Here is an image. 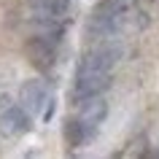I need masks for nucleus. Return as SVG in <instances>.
<instances>
[{
  "instance_id": "nucleus-1",
  "label": "nucleus",
  "mask_w": 159,
  "mask_h": 159,
  "mask_svg": "<svg viewBox=\"0 0 159 159\" xmlns=\"http://www.w3.org/2000/svg\"><path fill=\"white\" fill-rule=\"evenodd\" d=\"M127 16H129L127 8H119L111 0H102L100 6L92 11L89 22H86V33H89V38H97V41H102V38H116L119 30L127 25Z\"/></svg>"
},
{
  "instance_id": "nucleus-11",
  "label": "nucleus",
  "mask_w": 159,
  "mask_h": 159,
  "mask_svg": "<svg viewBox=\"0 0 159 159\" xmlns=\"http://www.w3.org/2000/svg\"><path fill=\"white\" fill-rule=\"evenodd\" d=\"M157 157H159V148H157Z\"/></svg>"
},
{
  "instance_id": "nucleus-10",
  "label": "nucleus",
  "mask_w": 159,
  "mask_h": 159,
  "mask_svg": "<svg viewBox=\"0 0 159 159\" xmlns=\"http://www.w3.org/2000/svg\"><path fill=\"white\" fill-rule=\"evenodd\" d=\"M111 3H113V6H119V8H127V11H129L135 0H111Z\"/></svg>"
},
{
  "instance_id": "nucleus-2",
  "label": "nucleus",
  "mask_w": 159,
  "mask_h": 159,
  "mask_svg": "<svg viewBox=\"0 0 159 159\" xmlns=\"http://www.w3.org/2000/svg\"><path fill=\"white\" fill-rule=\"evenodd\" d=\"M121 54H124V46L116 38H102L97 46L84 51V57L78 62V73H92V70L111 73V67L121 59Z\"/></svg>"
},
{
  "instance_id": "nucleus-9",
  "label": "nucleus",
  "mask_w": 159,
  "mask_h": 159,
  "mask_svg": "<svg viewBox=\"0 0 159 159\" xmlns=\"http://www.w3.org/2000/svg\"><path fill=\"white\" fill-rule=\"evenodd\" d=\"M89 138H92V135H89V129H86L78 119H67V121H65V140H67V146H70V148L84 146Z\"/></svg>"
},
{
  "instance_id": "nucleus-7",
  "label": "nucleus",
  "mask_w": 159,
  "mask_h": 159,
  "mask_svg": "<svg viewBox=\"0 0 159 159\" xmlns=\"http://www.w3.org/2000/svg\"><path fill=\"white\" fill-rule=\"evenodd\" d=\"M19 105L30 116H35L46 105V84H43L41 78H30V81L22 84V89H19Z\"/></svg>"
},
{
  "instance_id": "nucleus-6",
  "label": "nucleus",
  "mask_w": 159,
  "mask_h": 159,
  "mask_svg": "<svg viewBox=\"0 0 159 159\" xmlns=\"http://www.w3.org/2000/svg\"><path fill=\"white\" fill-rule=\"evenodd\" d=\"M27 129H30V113L22 105H8L6 111H0V132L6 138H16Z\"/></svg>"
},
{
  "instance_id": "nucleus-5",
  "label": "nucleus",
  "mask_w": 159,
  "mask_h": 159,
  "mask_svg": "<svg viewBox=\"0 0 159 159\" xmlns=\"http://www.w3.org/2000/svg\"><path fill=\"white\" fill-rule=\"evenodd\" d=\"M70 0H30V19H54L67 22Z\"/></svg>"
},
{
  "instance_id": "nucleus-4",
  "label": "nucleus",
  "mask_w": 159,
  "mask_h": 159,
  "mask_svg": "<svg viewBox=\"0 0 159 159\" xmlns=\"http://www.w3.org/2000/svg\"><path fill=\"white\" fill-rule=\"evenodd\" d=\"M105 116H108V102H105L102 94H97V97H89V100L81 102L78 116H75V119L89 129V135H94L97 129H100V124L105 121Z\"/></svg>"
},
{
  "instance_id": "nucleus-8",
  "label": "nucleus",
  "mask_w": 159,
  "mask_h": 159,
  "mask_svg": "<svg viewBox=\"0 0 159 159\" xmlns=\"http://www.w3.org/2000/svg\"><path fill=\"white\" fill-rule=\"evenodd\" d=\"M57 46H59V43L35 35L33 41L27 43V54H30V59H33L38 67H49L51 62H54V57H57Z\"/></svg>"
},
{
  "instance_id": "nucleus-3",
  "label": "nucleus",
  "mask_w": 159,
  "mask_h": 159,
  "mask_svg": "<svg viewBox=\"0 0 159 159\" xmlns=\"http://www.w3.org/2000/svg\"><path fill=\"white\" fill-rule=\"evenodd\" d=\"M111 86V73H100V70H92V73H75V84H73V102L89 100V97H97Z\"/></svg>"
}]
</instances>
